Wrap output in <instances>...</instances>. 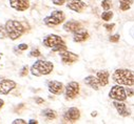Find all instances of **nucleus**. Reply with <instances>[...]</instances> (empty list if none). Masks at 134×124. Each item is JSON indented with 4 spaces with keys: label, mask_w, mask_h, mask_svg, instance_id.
I'll use <instances>...</instances> for the list:
<instances>
[{
    "label": "nucleus",
    "mask_w": 134,
    "mask_h": 124,
    "mask_svg": "<svg viewBox=\"0 0 134 124\" xmlns=\"http://www.w3.org/2000/svg\"><path fill=\"white\" fill-rule=\"evenodd\" d=\"M80 86L79 83L76 81H71L64 87V98L65 100H74L79 96Z\"/></svg>",
    "instance_id": "obj_6"
},
{
    "label": "nucleus",
    "mask_w": 134,
    "mask_h": 124,
    "mask_svg": "<svg viewBox=\"0 0 134 124\" xmlns=\"http://www.w3.org/2000/svg\"><path fill=\"white\" fill-rule=\"evenodd\" d=\"M41 116L44 117L47 120H54L56 119L57 117V114L54 109H51V108H46L41 111Z\"/></svg>",
    "instance_id": "obj_19"
},
{
    "label": "nucleus",
    "mask_w": 134,
    "mask_h": 124,
    "mask_svg": "<svg viewBox=\"0 0 134 124\" xmlns=\"http://www.w3.org/2000/svg\"><path fill=\"white\" fill-rule=\"evenodd\" d=\"M12 123H13V124H25L26 121L23 120V119H16V120H14Z\"/></svg>",
    "instance_id": "obj_29"
},
{
    "label": "nucleus",
    "mask_w": 134,
    "mask_h": 124,
    "mask_svg": "<svg viewBox=\"0 0 134 124\" xmlns=\"http://www.w3.org/2000/svg\"><path fill=\"white\" fill-rule=\"evenodd\" d=\"M10 7L18 12H24L30 8L29 0H10Z\"/></svg>",
    "instance_id": "obj_13"
},
{
    "label": "nucleus",
    "mask_w": 134,
    "mask_h": 124,
    "mask_svg": "<svg viewBox=\"0 0 134 124\" xmlns=\"http://www.w3.org/2000/svg\"><path fill=\"white\" fill-rule=\"evenodd\" d=\"M80 28H82V23L76 20H69L63 24V29L68 33H75Z\"/></svg>",
    "instance_id": "obj_14"
},
{
    "label": "nucleus",
    "mask_w": 134,
    "mask_h": 124,
    "mask_svg": "<svg viewBox=\"0 0 134 124\" xmlns=\"http://www.w3.org/2000/svg\"><path fill=\"white\" fill-rule=\"evenodd\" d=\"M54 70V64L50 61L46 60H37L35 61L30 69V72L35 77H41L50 75Z\"/></svg>",
    "instance_id": "obj_3"
},
{
    "label": "nucleus",
    "mask_w": 134,
    "mask_h": 124,
    "mask_svg": "<svg viewBox=\"0 0 134 124\" xmlns=\"http://www.w3.org/2000/svg\"><path fill=\"white\" fill-rule=\"evenodd\" d=\"M64 20H65V14L60 10H56L53 11L49 16H47L43 19V23L49 27H54L63 23Z\"/></svg>",
    "instance_id": "obj_5"
},
{
    "label": "nucleus",
    "mask_w": 134,
    "mask_h": 124,
    "mask_svg": "<svg viewBox=\"0 0 134 124\" xmlns=\"http://www.w3.org/2000/svg\"><path fill=\"white\" fill-rule=\"evenodd\" d=\"M104 26L107 28L108 32H111V30H113V28L115 27V23H111V24H105Z\"/></svg>",
    "instance_id": "obj_28"
},
{
    "label": "nucleus",
    "mask_w": 134,
    "mask_h": 124,
    "mask_svg": "<svg viewBox=\"0 0 134 124\" xmlns=\"http://www.w3.org/2000/svg\"><path fill=\"white\" fill-rule=\"evenodd\" d=\"M27 74H29V66H27V65H24V66L21 69V71H20V73H19V76H20V77H25Z\"/></svg>",
    "instance_id": "obj_24"
},
{
    "label": "nucleus",
    "mask_w": 134,
    "mask_h": 124,
    "mask_svg": "<svg viewBox=\"0 0 134 124\" xmlns=\"http://www.w3.org/2000/svg\"><path fill=\"white\" fill-rule=\"evenodd\" d=\"M48 89L51 94L58 96V95H61L64 91V86L61 82L56 81V80H52V81L48 82Z\"/></svg>",
    "instance_id": "obj_12"
},
{
    "label": "nucleus",
    "mask_w": 134,
    "mask_h": 124,
    "mask_svg": "<svg viewBox=\"0 0 134 124\" xmlns=\"http://www.w3.org/2000/svg\"><path fill=\"white\" fill-rule=\"evenodd\" d=\"M112 79L116 84L119 85H126V86L134 85V73L127 69L116 70L112 75Z\"/></svg>",
    "instance_id": "obj_2"
},
{
    "label": "nucleus",
    "mask_w": 134,
    "mask_h": 124,
    "mask_svg": "<svg viewBox=\"0 0 134 124\" xmlns=\"http://www.w3.org/2000/svg\"><path fill=\"white\" fill-rule=\"evenodd\" d=\"M133 4V0H119V10L122 12L129 11Z\"/></svg>",
    "instance_id": "obj_20"
},
{
    "label": "nucleus",
    "mask_w": 134,
    "mask_h": 124,
    "mask_svg": "<svg viewBox=\"0 0 134 124\" xmlns=\"http://www.w3.org/2000/svg\"><path fill=\"white\" fill-rule=\"evenodd\" d=\"M3 105H4V101H3L2 99H0V109L3 107Z\"/></svg>",
    "instance_id": "obj_34"
},
{
    "label": "nucleus",
    "mask_w": 134,
    "mask_h": 124,
    "mask_svg": "<svg viewBox=\"0 0 134 124\" xmlns=\"http://www.w3.org/2000/svg\"><path fill=\"white\" fill-rule=\"evenodd\" d=\"M29 123H30V124H38V121H37V120H34V119H31V120L29 121Z\"/></svg>",
    "instance_id": "obj_33"
},
{
    "label": "nucleus",
    "mask_w": 134,
    "mask_h": 124,
    "mask_svg": "<svg viewBox=\"0 0 134 124\" xmlns=\"http://www.w3.org/2000/svg\"><path fill=\"white\" fill-rule=\"evenodd\" d=\"M59 56H60L61 61L64 64H73V63H75V62H77L78 59H79V56L77 54L69 52L68 49L59 52Z\"/></svg>",
    "instance_id": "obj_9"
},
{
    "label": "nucleus",
    "mask_w": 134,
    "mask_h": 124,
    "mask_svg": "<svg viewBox=\"0 0 134 124\" xmlns=\"http://www.w3.org/2000/svg\"><path fill=\"white\" fill-rule=\"evenodd\" d=\"M40 51L38 49V48H35V49H32L31 52H30V54H29V56L30 57H36V58H38V57H40Z\"/></svg>",
    "instance_id": "obj_23"
},
{
    "label": "nucleus",
    "mask_w": 134,
    "mask_h": 124,
    "mask_svg": "<svg viewBox=\"0 0 134 124\" xmlns=\"http://www.w3.org/2000/svg\"><path fill=\"white\" fill-rule=\"evenodd\" d=\"M109 77H110V73L106 70H102L98 71L96 73V78L98 80L99 86H106L109 83Z\"/></svg>",
    "instance_id": "obj_17"
},
{
    "label": "nucleus",
    "mask_w": 134,
    "mask_h": 124,
    "mask_svg": "<svg viewBox=\"0 0 134 124\" xmlns=\"http://www.w3.org/2000/svg\"><path fill=\"white\" fill-rule=\"evenodd\" d=\"M17 86L16 82L10 79H3L0 81V95H9Z\"/></svg>",
    "instance_id": "obj_11"
},
{
    "label": "nucleus",
    "mask_w": 134,
    "mask_h": 124,
    "mask_svg": "<svg viewBox=\"0 0 134 124\" xmlns=\"http://www.w3.org/2000/svg\"><path fill=\"white\" fill-rule=\"evenodd\" d=\"M81 113L77 107H70L62 116L63 123H75L80 119Z\"/></svg>",
    "instance_id": "obj_8"
},
{
    "label": "nucleus",
    "mask_w": 134,
    "mask_h": 124,
    "mask_svg": "<svg viewBox=\"0 0 134 124\" xmlns=\"http://www.w3.org/2000/svg\"><path fill=\"white\" fill-rule=\"evenodd\" d=\"M4 27L7 32V37H9L11 40H17L25 32L23 23L17 20H8L4 24Z\"/></svg>",
    "instance_id": "obj_1"
},
{
    "label": "nucleus",
    "mask_w": 134,
    "mask_h": 124,
    "mask_svg": "<svg viewBox=\"0 0 134 124\" xmlns=\"http://www.w3.org/2000/svg\"><path fill=\"white\" fill-rule=\"evenodd\" d=\"M35 102L37 104H42V103H44V100L42 98H40V97H36L35 98Z\"/></svg>",
    "instance_id": "obj_32"
},
{
    "label": "nucleus",
    "mask_w": 134,
    "mask_h": 124,
    "mask_svg": "<svg viewBox=\"0 0 134 124\" xmlns=\"http://www.w3.org/2000/svg\"><path fill=\"white\" fill-rule=\"evenodd\" d=\"M73 41L76 43H80V42H85L86 40H88L90 38V34L86 28H80L78 30H76L75 33H73Z\"/></svg>",
    "instance_id": "obj_15"
},
{
    "label": "nucleus",
    "mask_w": 134,
    "mask_h": 124,
    "mask_svg": "<svg viewBox=\"0 0 134 124\" xmlns=\"http://www.w3.org/2000/svg\"><path fill=\"white\" fill-rule=\"evenodd\" d=\"M112 7V1L111 0H103L102 1V8L104 11H108L110 10Z\"/></svg>",
    "instance_id": "obj_22"
},
{
    "label": "nucleus",
    "mask_w": 134,
    "mask_h": 124,
    "mask_svg": "<svg viewBox=\"0 0 134 124\" xmlns=\"http://www.w3.org/2000/svg\"><path fill=\"white\" fill-rule=\"evenodd\" d=\"M27 47H29V45L26 43H21L18 45V49H20V51H25V49H27Z\"/></svg>",
    "instance_id": "obj_30"
},
{
    "label": "nucleus",
    "mask_w": 134,
    "mask_h": 124,
    "mask_svg": "<svg viewBox=\"0 0 134 124\" xmlns=\"http://www.w3.org/2000/svg\"><path fill=\"white\" fill-rule=\"evenodd\" d=\"M109 98L112 100H116V101H126L128 96L126 92V88L122 87V85H114L112 86V88L109 91Z\"/></svg>",
    "instance_id": "obj_7"
},
{
    "label": "nucleus",
    "mask_w": 134,
    "mask_h": 124,
    "mask_svg": "<svg viewBox=\"0 0 134 124\" xmlns=\"http://www.w3.org/2000/svg\"><path fill=\"white\" fill-rule=\"evenodd\" d=\"M96 115H97V111H93V113H92V116H93V117H96Z\"/></svg>",
    "instance_id": "obj_35"
},
{
    "label": "nucleus",
    "mask_w": 134,
    "mask_h": 124,
    "mask_svg": "<svg viewBox=\"0 0 134 124\" xmlns=\"http://www.w3.org/2000/svg\"><path fill=\"white\" fill-rule=\"evenodd\" d=\"M113 16H114V13L112 12V11H110V10H108V11H105V12H103V14H102V19L104 20V21H110L112 18H113Z\"/></svg>",
    "instance_id": "obj_21"
},
{
    "label": "nucleus",
    "mask_w": 134,
    "mask_h": 124,
    "mask_svg": "<svg viewBox=\"0 0 134 124\" xmlns=\"http://www.w3.org/2000/svg\"><path fill=\"white\" fill-rule=\"evenodd\" d=\"M83 82H85V84H87L88 86L92 87L94 90H98V89H99L98 80H97V78L94 77V76H87V77L83 79Z\"/></svg>",
    "instance_id": "obj_18"
},
{
    "label": "nucleus",
    "mask_w": 134,
    "mask_h": 124,
    "mask_svg": "<svg viewBox=\"0 0 134 124\" xmlns=\"http://www.w3.org/2000/svg\"><path fill=\"white\" fill-rule=\"evenodd\" d=\"M109 40H110V42H112V43H116V42H118V41H119V34H115V35L110 36Z\"/></svg>",
    "instance_id": "obj_25"
},
{
    "label": "nucleus",
    "mask_w": 134,
    "mask_h": 124,
    "mask_svg": "<svg viewBox=\"0 0 134 124\" xmlns=\"http://www.w3.org/2000/svg\"><path fill=\"white\" fill-rule=\"evenodd\" d=\"M5 37H7L5 27H4V25L0 24V38H5Z\"/></svg>",
    "instance_id": "obj_26"
},
{
    "label": "nucleus",
    "mask_w": 134,
    "mask_h": 124,
    "mask_svg": "<svg viewBox=\"0 0 134 124\" xmlns=\"http://www.w3.org/2000/svg\"><path fill=\"white\" fill-rule=\"evenodd\" d=\"M113 105L114 107L116 108L117 113L119 116L121 117H129L131 115L130 110L128 109L127 105L124 103V101H116V100H113Z\"/></svg>",
    "instance_id": "obj_16"
},
{
    "label": "nucleus",
    "mask_w": 134,
    "mask_h": 124,
    "mask_svg": "<svg viewBox=\"0 0 134 124\" xmlns=\"http://www.w3.org/2000/svg\"><path fill=\"white\" fill-rule=\"evenodd\" d=\"M43 45L46 47L51 48L53 52H61L66 49V44L64 42V40L62 39V37L56 35V34H50L48 36H46L43 38L42 41Z\"/></svg>",
    "instance_id": "obj_4"
},
{
    "label": "nucleus",
    "mask_w": 134,
    "mask_h": 124,
    "mask_svg": "<svg viewBox=\"0 0 134 124\" xmlns=\"http://www.w3.org/2000/svg\"><path fill=\"white\" fill-rule=\"evenodd\" d=\"M65 1H66V0H52L53 4H55V5H58V7H61V5H63V4L65 3Z\"/></svg>",
    "instance_id": "obj_27"
},
{
    "label": "nucleus",
    "mask_w": 134,
    "mask_h": 124,
    "mask_svg": "<svg viewBox=\"0 0 134 124\" xmlns=\"http://www.w3.org/2000/svg\"><path fill=\"white\" fill-rule=\"evenodd\" d=\"M126 92H127V96H128V97L134 96V90L131 89V88H126Z\"/></svg>",
    "instance_id": "obj_31"
},
{
    "label": "nucleus",
    "mask_w": 134,
    "mask_h": 124,
    "mask_svg": "<svg viewBox=\"0 0 134 124\" xmlns=\"http://www.w3.org/2000/svg\"><path fill=\"white\" fill-rule=\"evenodd\" d=\"M65 4L68 9L76 13H82L87 9V4L82 0H66Z\"/></svg>",
    "instance_id": "obj_10"
}]
</instances>
